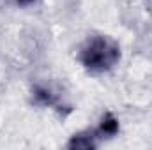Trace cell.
Here are the masks:
<instances>
[{"label":"cell","instance_id":"6da1fadb","mask_svg":"<svg viewBox=\"0 0 152 150\" xmlns=\"http://www.w3.org/2000/svg\"><path fill=\"white\" fill-rule=\"evenodd\" d=\"M120 60V46L108 36H94L87 39L80 51V62L90 73H106Z\"/></svg>","mask_w":152,"mask_h":150},{"label":"cell","instance_id":"7a4b0ae2","mask_svg":"<svg viewBox=\"0 0 152 150\" xmlns=\"http://www.w3.org/2000/svg\"><path fill=\"white\" fill-rule=\"evenodd\" d=\"M32 97H34V103L39 106H44V108H53V106H58V97L53 94L51 88L48 87H42V85H36L34 90H32Z\"/></svg>","mask_w":152,"mask_h":150},{"label":"cell","instance_id":"3957f363","mask_svg":"<svg viewBox=\"0 0 152 150\" xmlns=\"http://www.w3.org/2000/svg\"><path fill=\"white\" fill-rule=\"evenodd\" d=\"M96 131L97 140H104V138H113L118 133V120L113 117V113H104V117L101 118V124Z\"/></svg>","mask_w":152,"mask_h":150},{"label":"cell","instance_id":"277c9868","mask_svg":"<svg viewBox=\"0 0 152 150\" xmlns=\"http://www.w3.org/2000/svg\"><path fill=\"white\" fill-rule=\"evenodd\" d=\"M97 136H96V131H87V133H80L75 134L69 143H67V149H96L97 147Z\"/></svg>","mask_w":152,"mask_h":150},{"label":"cell","instance_id":"5b68a950","mask_svg":"<svg viewBox=\"0 0 152 150\" xmlns=\"http://www.w3.org/2000/svg\"><path fill=\"white\" fill-rule=\"evenodd\" d=\"M32 2H36V0H14L16 5H30Z\"/></svg>","mask_w":152,"mask_h":150}]
</instances>
